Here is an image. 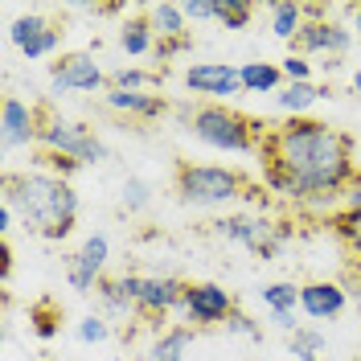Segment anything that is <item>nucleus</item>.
Wrapping results in <instances>:
<instances>
[{
	"label": "nucleus",
	"mask_w": 361,
	"mask_h": 361,
	"mask_svg": "<svg viewBox=\"0 0 361 361\" xmlns=\"http://www.w3.org/2000/svg\"><path fill=\"white\" fill-rule=\"evenodd\" d=\"M263 185L288 202L324 209L357 177L353 140L320 119H283L263 135Z\"/></svg>",
	"instance_id": "nucleus-1"
},
{
	"label": "nucleus",
	"mask_w": 361,
	"mask_h": 361,
	"mask_svg": "<svg viewBox=\"0 0 361 361\" xmlns=\"http://www.w3.org/2000/svg\"><path fill=\"white\" fill-rule=\"evenodd\" d=\"M0 202L17 209L21 226L33 238L45 243H62L78 226V193L66 177L49 173V169H25V173H4V193Z\"/></svg>",
	"instance_id": "nucleus-2"
},
{
	"label": "nucleus",
	"mask_w": 361,
	"mask_h": 361,
	"mask_svg": "<svg viewBox=\"0 0 361 361\" xmlns=\"http://www.w3.org/2000/svg\"><path fill=\"white\" fill-rule=\"evenodd\" d=\"M189 132L197 144L214 148V152H230V157H250L263 148V123L247 119L243 111L226 107V103H202L189 111Z\"/></svg>",
	"instance_id": "nucleus-3"
},
{
	"label": "nucleus",
	"mask_w": 361,
	"mask_h": 361,
	"mask_svg": "<svg viewBox=\"0 0 361 361\" xmlns=\"http://www.w3.org/2000/svg\"><path fill=\"white\" fill-rule=\"evenodd\" d=\"M177 197L193 209H226L230 202L247 197V177L226 164H177Z\"/></svg>",
	"instance_id": "nucleus-4"
},
{
	"label": "nucleus",
	"mask_w": 361,
	"mask_h": 361,
	"mask_svg": "<svg viewBox=\"0 0 361 361\" xmlns=\"http://www.w3.org/2000/svg\"><path fill=\"white\" fill-rule=\"evenodd\" d=\"M42 148L45 157H62V160H74L78 169L87 164H107L111 160V148L103 144V135L94 132L90 123L82 119H70L62 111H49L45 107V119H42Z\"/></svg>",
	"instance_id": "nucleus-5"
},
{
	"label": "nucleus",
	"mask_w": 361,
	"mask_h": 361,
	"mask_svg": "<svg viewBox=\"0 0 361 361\" xmlns=\"http://www.w3.org/2000/svg\"><path fill=\"white\" fill-rule=\"evenodd\" d=\"M214 234L230 243V247H243L250 250L259 263H275L288 243H292V222H271L263 214H222L218 222H214Z\"/></svg>",
	"instance_id": "nucleus-6"
},
{
	"label": "nucleus",
	"mask_w": 361,
	"mask_h": 361,
	"mask_svg": "<svg viewBox=\"0 0 361 361\" xmlns=\"http://www.w3.org/2000/svg\"><path fill=\"white\" fill-rule=\"evenodd\" d=\"M111 87V74L94 62V54L87 49H74L62 54L54 66H49V90L54 94H94V90Z\"/></svg>",
	"instance_id": "nucleus-7"
},
{
	"label": "nucleus",
	"mask_w": 361,
	"mask_h": 361,
	"mask_svg": "<svg viewBox=\"0 0 361 361\" xmlns=\"http://www.w3.org/2000/svg\"><path fill=\"white\" fill-rule=\"evenodd\" d=\"M42 119L45 107L25 103L21 94H4V103H0V148L4 152L37 148L42 144Z\"/></svg>",
	"instance_id": "nucleus-8"
},
{
	"label": "nucleus",
	"mask_w": 361,
	"mask_h": 361,
	"mask_svg": "<svg viewBox=\"0 0 361 361\" xmlns=\"http://www.w3.org/2000/svg\"><path fill=\"white\" fill-rule=\"evenodd\" d=\"M8 42L25 62H42V58H54L62 49V29L42 13H25V17L8 21Z\"/></svg>",
	"instance_id": "nucleus-9"
},
{
	"label": "nucleus",
	"mask_w": 361,
	"mask_h": 361,
	"mask_svg": "<svg viewBox=\"0 0 361 361\" xmlns=\"http://www.w3.org/2000/svg\"><path fill=\"white\" fill-rule=\"evenodd\" d=\"M185 320L193 329H218L230 316L238 312L234 308V295L226 292L222 283H185V304H180Z\"/></svg>",
	"instance_id": "nucleus-10"
},
{
	"label": "nucleus",
	"mask_w": 361,
	"mask_h": 361,
	"mask_svg": "<svg viewBox=\"0 0 361 361\" xmlns=\"http://www.w3.org/2000/svg\"><path fill=\"white\" fill-rule=\"evenodd\" d=\"M107 259H111V238L103 230L99 234H87L82 247L74 250V255H66V283L74 292H99Z\"/></svg>",
	"instance_id": "nucleus-11"
},
{
	"label": "nucleus",
	"mask_w": 361,
	"mask_h": 361,
	"mask_svg": "<svg viewBox=\"0 0 361 361\" xmlns=\"http://www.w3.org/2000/svg\"><path fill=\"white\" fill-rule=\"evenodd\" d=\"M180 78L205 103H226V99L243 94V78H238L234 62H189Z\"/></svg>",
	"instance_id": "nucleus-12"
},
{
	"label": "nucleus",
	"mask_w": 361,
	"mask_h": 361,
	"mask_svg": "<svg viewBox=\"0 0 361 361\" xmlns=\"http://www.w3.org/2000/svg\"><path fill=\"white\" fill-rule=\"evenodd\" d=\"M349 45H353V29H349L345 21H333V17H308L304 33L295 37V54H304V58H316V54L341 58V54H349Z\"/></svg>",
	"instance_id": "nucleus-13"
},
{
	"label": "nucleus",
	"mask_w": 361,
	"mask_h": 361,
	"mask_svg": "<svg viewBox=\"0 0 361 361\" xmlns=\"http://www.w3.org/2000/svg\"><path fill=\"white\" fill-rule=\"evenodd\" d=\"M349 304V292L333 283V279H312V283H300V312L308 316L312 324H329L337 320Z\"/></svg>",
	"instance_id": "nucleus-14"
},
{
	"label": "nucleus",
	"mask_w": 361,
	"mask_h": 361,
	"mask_svg": "<svg viewBox=\"0 0 361 361\" xmlns=\"http://www.w3.org/2000/svg\"><path fill=\"white\" fill-rule=\"evenodd\" d=\"M185 304V283L177 275H144V288H140V316H152L164 320L169 312H180Z\"/></svg>",
	"instance_id": "nucleus-15"
},
{
	"label": "nucleus",
	"mask_w": 361,
	"mask_h": 361,
	"mask_svg": "<svg viewBox=\"0 0 361 361\" xmlns=\"http://www.w3.org/2000/svg\"><path fill=\"white\" fill-rule=\"evenodd\" d=\"M140 288H144V275H115V279H103L99 283V304H103V316H140Z\"/></svg>",
	"instance_id": "nucleus-16"
},
{
	"label": "nucleus",
	"mask_w": 361,
	"mask_h": 361,
	"mask_svg": "<svg viewBox=\"0 0 361 361\" xmlns=\"http://www.w3.org/2000/svg\"><path fill=\"white\" fill-rule=\"evenodd\" d=\"M103 107L115 115H128V119H160L169 111L164 94H157V90H115V87L103 90Z\"/></svg>",
	"instance_id": "nucleus-17"
},
{
	"label": "nucleus",
	"mask_w": 361,
	"mask_h": 361,
	"mask_svg": "<svg viewBox=\"0 0 361 361\" xmlns=\"http://www.w3.org/2000/svg\"><path fill=\"white\" fill-rule=\"evenodd\" d=\"M324 99V87L320 82H283L279 94H271L275 111L288 115V119H312V107Z\"/></svg>",
	"instance_id": "nucleus-18"
},
{
	"label": "nucleus",
	"mask_w": 361,
	"mask_h": 361,
	"mask_svg": "<svg viewBox=\"0 0 361 361\" xmlns=\"http://www.w3.org/2000/svg\"><path fill=\"white\" fill-rule=\"evenodd\" d=\"M144 17H148V25H152V33H157V45L160 42H180V37H193V33H189V17H185V8H180L177 0L148 4V8H144Z\"/></svg>",
	"instance_id": "nucleus-19"
},
{
	"label": "nucleus",
	"mask_w": 361,
	"mask_h": 361,
	"mask_svg": "<svg viewBox=\"0 0 361 361\" xmlns=\"http://www.w3.org/2000/svg\"><path fill=\"white\" fill-rule=\"evenodd\" d=\"M267 21H271V33L279 37V42H292L304 33V25H308V4H300V0H275L267 8Z\"/></svg>",
	"instance_id": "nucleus-20"
},
{
	"label": "nucleus",
	"mask_w": 361,
	"mask_h": 361,
	"mask_svg": "<svg viewBox=\"0 0 361 361\" xmlns=\"http://www.w3.org/2000/svg\"><path fill=\"white\" fill-rule=\"evenodd\" d=\"M238 78H243V94H279L288 82L279 62H243Z\"/></svg>",
	"instance_id": "nucleus-21"
},
{
	"label": "nucleus",
	"mask_w": 361,
	"mask_h": 361,
	"mask_svg": "<svg viewBox=\"0 0 361 361\" xmlns=\"http://www.w3.org/2000/svg\"><path fill=\"white\" fill-rule=\"evenodd\" d=\"M193 341H197V329H193V324H173V329H164V333L152 341L148 361H185V353L193 349Z\"/></svg>",
	"instance_id": "nucleus-22"
},
{
	"label": "nucleus",
	"mask_w": 361,
	"mask_h": 361,
	"mask_svg": "<svg viewBox=\"0 0 361 361\" xmlns=\"http://www.w3.org/2000/svg\"><path fill=\"white\" fill-rule=\"evenodd\" d=\"M119 49H123L128 58H148V54H157V33H152V25H148L144 13H140V17H128V21L119 25Z\"/></svg>",
	"instance_id": "nucleus-23"
},
{
	"label": "nucleus",
	"mask_w": 361,
	"mask_h": 361,
	"mask_svg": "<svg viewBox=\"0 0 361 361\" xmlns=\"http://www.w3.org/2000/svg\"><path fill=\"white\" fill-rule=\"evenodd\" d=\"M324 349H329V341H324V333L316 324H300L288 337V353L295 361H324Z\"/></svg>",
	"instance_id": "nucleus-24"
},
{
	"label": "nucleus",
	"mask_w": 361,
	"mask_h": 361,
	"mask_svg": "<svg viewBox=\"0 0 361 361\" xmlns=\"http://www.w3.org/2000/svg\"><path fill=\"white\" fill-rule=\"evenodd\" d=\"M259 300L267 304V312H300V283L292 279H275L259 288Z\"/></svg>",
	"instance_id": "nucleus-25"
},
{
	"label": "nucleus",
	"mask_w": 361,
	"mask_h": 361,
	"mask_svg": "<svg viewBox=\"0 0 361 361\" xmlns=\"http://www.w3.org/2000/svg\"><path fill=\"white\" fill-rule=\"evenodd\" d=\"M148 205H152V180H144V177L123 180V189H119V209H123L128 218H135V214H144Z\"/></svg>",
	"instance_id": "nucleus-26"
},
{
	"label": "nucleus",
	"mask_w": 361,
	"mask_h": 361,
	"mask_svg": "<svg viewBox=\"0 0 361 361\" xmlns=\"http://www.w3.org/2000/svg\"><path fill=\"white\" fill-rule=\"evenodd\" d=\"M111 87L115 90H157L160 74H152L144 66H119V70H111Z\"/></svg>",
	"instance_id": "nucleus-27"
},
{
	"label": "nucleus",
	"mask_w": 361,
	"mask_h": 361,
	"mask_svg": "<svg viewBox=\"0 0 361 361\" xmlns=\"http://www.w3.org/2000/svg\"><path fill=\"white\" fill-rule=\"evenodd\" d=\"M255 4L250 0H218V25L222 29H250Z\"/></svg>",
	"instance_id": "nucleus-28"
},
{
	"label": "nucleus",
	"mask_w": 361,
	"mask_h": 361,
	"mask_svg": "<svg viewBox=\"0 0 361 361\" xmlns=\"http://www.w3.org/2000/svg\"><path fill=\"white\" fill-rule=\"evenodd\" d=\"M74 337L82 341V345H103V341L111 337V320L103 312H90V316H82L78 324H74Z\"/></svg>",
	"instance_id": "nucleus-29"
},
{
	"label": "nucleus",
	"mask_w": 361,
	"mask_h": 361,
	"mask_svg": "<svg viewBox=\"0 0 361 361\" xmlns=\"http://www.w3.org/2000/svg\"><path fill=\"white\" fill-rule=\"evenodd\" d=\"M279 70H283V78H288V82H316V78H312V62H308L304 54H295V49L279 62Z\"/></svg>",
	"instance_id": "nucleus-30"
},
{
	"label": "nucleus",
	"mask_w": 361,
	"mask_h": 361,
	"mask_svg": "<svg viewBox=\"0 0 361 361\" xmlns=\"http://www.w3.org/2000/svg\"><path fill=\"white\" fill-rule=\"evenodd\" d=\"M230 337H247V341H263V329H259V320H250L247 312H234L230 320L222 324Z\"/></svg>",
	"instance_id": "nucleus-31"
},
{
	"label": "nucleus",
	"mask_w": 361,
	"mask_h": 361,
	"mask_svg": "<svg viewBox=\"0 0 361 361\" xmlns=\"http://www.w3.org/2000/svg\"><path fill=\"white\" fill-rule=\"evenodd\" d=\"M337 234L345 238V247L353 250V255H361V214H341Z\"/></svg>",
	"instance_id": "nucleus-32"
},
{
	"label": "nucleus",
	"mask_w": 361,
	"mask_h": 361,
	"mask_svg": "<svg viewBox=\"0 0 361 361\" xmlns=\"http://www.w3.org/2000/svg\"><path fill=\"white\" fill-rule=\"evenodd\" d=\"M180 8L189 21H218V0H185Z\"/></svg>",
	"instance_id": "nucleus-33"
},
{
	"label": "nucleus",
	"mask_w": 361,
	"mask_h": 361,
	"mask_svg": "<svg viewBox=\"0 0 361 361\" xmlns=\"http://www.w3.org/2000/svg\"><path fill=\"white\" fill-rule=\"evenodd\" d=\"M189 49H193V37H180V42H160L152 58H157V62H169V58H177V54H189Z\"/></svg>",
	"instance_id": "nucleus-34"
},
{
	"label": "nucleus",
	"mask_w": 361,
	"mask_h": 361,
	"mask_svg": "<svg viewBox=\"0 0 361 361\" xmlns=\"http://www.w3.org/2000/svg\"><path fill=\"white\" fill-rule=\"evenodd\" d=\"M341 205H345V214H361V173L353 177V185L345 189V197H341Z\"/></svg>",
	"instance_id": "nucleus-35"
},
{
	"label": "nucleus",
	"mask_w": 361,
	"mask_h": 361,
	"mask_svg": "<svg viewBox=\"0 0 361 361\" xmlns=\"http://www.w3.org/2000/svg\"><path fill=\"white\" fill-rule=\"evenodd\" d=\"M271 324H275L279 333H288V337H292L295 329H300V312H271Z\"/></svg>",
	"instance_id": "nucleus-36"
},
{
	"label": "nucleus",
	"mask_w": 361,
	"mask_h": 361,
	"mask_svg": "<svg viewBox=\"0 0 361 361\" xmlns=\"http://www.w3.org/2000/svg\"><path fill=\"white\" fill-rule=\"evenodd\" d=\"M17 226H21V218H17V209H13L8 202H0V234L8 238V234H13Z\"/></svg>",
	"instance_id": "nucleus-37"
},
{
	"label": "nucleus",
	"mask_w": 361,
	"mask_h": 361,
	"mask_svg": "<svg viewBox=\"0 0 361 361\" xmlns=\"http://www.w3.org/2000/svg\"><path fill=\"white\" fill-rule=\"evenodd\" d=\"M33 333H37L42 341H49V337H54V320L45 316V308H37V312H33Z\"/></svg>",
	"instance_id": "nucleus-38"
},
{
	"label": "nucleus",
	"mask_w": 361,
	"mask_h": 361,
	"mask_svg": "<svg viewBox=\"0 0 361 361\" xmlns=\"http://www.w3.org/2000/svg\"><path fill=\"white\" fill-rule=\"evenodd\" d=\"M349 29H353V42L361 45V4L353 8V25H349Z\"/></svg>",
	"instance_id": "nucleus-39"
},
{
	"label": "nucleus",
	"mask_w": 361,
	"mask_h": 361,
	"mask_svg": "<svg viewBox=\"0 0 361 361\" xmlns=\"http://www.w3.org/2000/svg\"><path fill=\"white\" fill-rule=\"evenodd\" d=\"M353 90H357V94H361V70H357V74H353Z\"/></svg>",
	"instance_id": "nucleus-40"
}]
</instances>
